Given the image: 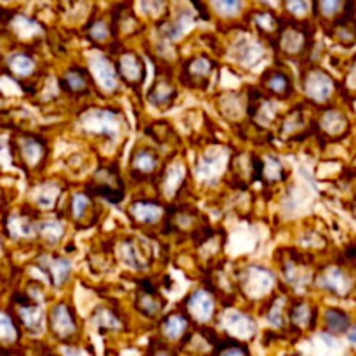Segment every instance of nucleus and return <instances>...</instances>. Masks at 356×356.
<instances>
[{"label": "nucleus", "instance_id": "nucleus-1", "mask_svg": "<svg viewBox=\"0 0 356 356\" xmlns=\"http://www.w3.org/2000/svg\"><path fill=\"white\" fill-rule=\"evenodd\" d=\"M80 127L89 134L104 136V138L117 139L120 131V113L113 110H89L80 117Z\"/></svg>", "mask_w": 356, "mask_h": 356}, {"label": "nucleus", "instance_id": "nucleus-2", "mask_svg": "<svg viewBox=\"0 0 356 356\" xmlns=\"http://www.w3.org/2000/svg\"><path fill=\"white\" fill-rule=\"evenodd\" d=\"M240 287L245 292L249 299H261L273 291L277 284V277L271 270L264 266H256L250 264L240 275Z\"/></svg>", "mask_w": 356, "mask_h": 356}, {"label": "nucleus", "instance_id": "nucleus-3", "mask_svg": "<svg viewBox=\"0 0 356 356\" xmlns=\"http://www.w3.org/2000/svg\"><path fill=\"white\" fill-rule=\"evenodd\" d=\"M334 89H336L334 79L325 70L318 68V66H312L302 75V90H305L306 97L313 103H327L332 97Z\"/></svg>", "mask_w": 356, "mask_h": 356}, {"label": "nucleus", "instance_id": "nucleus-4", "mask_svg": "<svg viewBox=\"0 0 356 356\" xmlns=\"http://www.w3.org/2000/svg\"><path fill=\"white\" fill-rule=\"evenodd\" d=\"M49 329L52 336L63 343L75 339L79 334V323H76L72 306L66 302H58L52 306L49 312Z\"/></svg>", "mask_w": 356, "mask_h": 356}, {"label": "nucleus", "instance_id": "nucleus-5", "mask_svg": "<svg viewBox=\"0 0 356 356\" xmlns=\"http://www.w3.org/2000/svg\"><path fill=\"white\" fill-rule=\"evenodd\" d=\"M90 190L104 200L120 202L124 198V183L117 167H99L90 181Z\"/></svg>", "mask_w": 356, "mask_h": 356}, {"label": "nucleus", "instance_id": "nucleus-6", "mask_svg": "<svg viewBox=\"0 0 356 356\" xmlns=\"http://www.w3.org/2000/svg\"><path fill=\"white\" fill-rule=\"evenodd\" d=\"M309 45H312V33H309L308 28L298 23L285 26L278 35V47L282 49L284 54L291 56V58L306 54Z\"/></svg>", "mask_w": 356, "mask_h": 356}, {"label": "nucleus", "instance_id": "nucleus-7", "mask_svg": "<svg viewBox=\"0 0 356 356\" xmlns=\"http://www.w3.org/2000/svg\"><path fill=\"white\" fill-rule=\"evenodd\" d=\"M315 284L323 291L330 292L339 298H346L353 287V278L339 264H330L325 270L320 271L315 278Z\"/></svg>", "mask_w": 356, "mask_h": 356}, {"label": "nucleus", "instance_id": "nucleus-8", "mask_svg": "<svg viewBox=\"0 0 356 356\" xmlns=\"http://www.w3.org/2000/svg\"><path fill=\"white\" fill-rule=\"evenodd\" d=\"M184 308H186L188 316H190L193 322L204 325V323H209L212 318H214V313H216L214 296H212L207 289H197V291H193L186 298V301H184Z\"/></svg>", "mask_w": 356, "mask_h": 356}, {"label": "nucleus", "instance_id": "nucleus-9", "mask_svg": "<svg viewBox=\"0 0 356 356\" xmlns=\"http://www.w3.org/2000/svg\"><path fill=\"white\" fill-rule=\"evenodd\" d=\"M118 256L122 263L132 270H145L152 263V249L138 238H124L118 245Z\"/></svg>", "mask_w": 356, "mask_h": 356}, {"label": "nucleus", "instance_id": "nucleus-10", "mask_svg": "<svg viewBox=\"0 0 356 356\" xmlns=\"http://www.w3.org/2000/svg\"><path fill=\"white\" fill-rule=\"evenodd\" d=\"M37 264L42 271L49 277L51 284L56 289L63 287L68 282L70 273H72V264L65 257H59L56 254H42L37 257Z\"/></svg>", "mask_w": 356, "mask_h": 356}, {"label": "nucleus", "instance_id": "nucleus-11", "mask_svg": "<svg viewBox=\"0 0 356 356\" xmlns=\"http://www.w3.org/2000/svg\"><path fill=\"white\" fill-rule=\"evenodd\" d=\"M117 73L129 86H139L146 79V65L141 56L129 51L120 54V58H118Z\"/></svg>", "mask_w": 356, "mask_h": 356}, {"label": "nucleus", "instance_id": "nucleus-12", "mask_svg": "<svg viewBox=\"0 0 356 356\" xmlns=\"http://www.w3.org/2000/svg\"><path fill=\"white\" fill-rule=\"evenodd\" d=\"M129 216L138 225L155 226L165 218V207L153 200H136L129 207Z\"/></svg>", "mask_w": 356, "mask_h": 356}, {"label": "nucleus", "instance_id": "nucleus-13", "mask_svg": "<svg viewBox=\"0 0 356 356\" xmlns=\"http://www.w3.org/2000/svg\"><path fill=\"white\" fill-rule=\"evenodd\" d=\"M134 306L141 315L148 316V318H156L165 308V299L159 294L155 287L145 285V287H139L138 292H136Z\"/></svg>", "mask_w": 356, "mask_h": 356}, {"label": "nucleus", "instance_id": "nucleus-14", "mask_svg": "<svg viewBox=\"0 0 356 356\" xmlns=\"http://www.w3.org/2000/svg\"><path fill=\"white\" fill-rule=\"evenodd\" d=\"M318 129L329 139H341L350 132V122L343 111L336 108H327L318 118Z\"/></svg>", "mask_w": 356, "mask_h": 356}, {"label": "nucleus", "instance_id": "nucleus-15", "mask_svg": "<svg viewBox=\"0 0 356 356\" xmlns=\"http://www.w3.org/2000/svg\"><path fill=\"white\" fill-rule=\"evenodd\" d=\"M159 169V155L149 148H139L131 156V174L134 179H149Z\"/></svg>", "mask_w": 356, "mask_h": 356}, {"label": "nucleus", "instance_id": "nucleus-16", "mask_svg": "<svg viewBox=\"0 0 356 356\" xmlns=\"http://www.w3.org/2000/svg\"><path fill=\"white\" fill-rule=\"evenodd\" d=\"M263 86L268 92L278 99H287L292 94V79L284 68H271L264 73Z\"/></svg>", "mask_w": 356, "mask_h": 356}, {"label": "nucleus", "instance_id": "nucleus-17", "mask_svg": "<svg viewBox=\"0 0 356 356\" xmlns=\"http://www.w3.org/2000/svg\"><path fill=\"white\" fill-rule=\"evenodd\" d=\"M90 73L96 80L97 86L103 87L104 90H115L118 86V73L117 68L111 65L110 59L104 56H96L90 59Z\"/></svg>", "mask_w": 356, "mask_h": 356}, {"label": "nucleus", "instance_id": "nucleus-18", "mask_svg": "<svg viewBox=\"0 0 356 356\" xmlns=\"http://www.w3.org/2000/svg\"><path fill=\"white\" fill-rule=\"evenodd\" d=\"M214 72V63L207 56H195L188 59L184 65V79L190 80L191 86H207V80L211 79Z\"/></svg>", "mask_w": 356, "mask_h": 356}, {"label": "nucleus", "instance_id": "nucleus-19", "mask_svg": "<svg viewBox=\"0 0 356 356\" xmlns=\"http://www.w3.org/2000/svg\"><path fill=\"white\" fill-rule=\"evenodd\" d=\"M225 329L233 339H250L256 334V322L242 312H229L225 316Z\"/></svg>", "mask_w": 356, "mask_h": 356}, {"label": "nucleus", "instance_id": "nucleus-20", "mask_svg": "<svg viewBox=\"0 0 356 356\" xmlns=\"http://www.w3.org/2000/svg\"><path fill=\"white\" fill-rule=\"evenodd\" d=\"M61 89L70 96H83L90 90V76L80 66H72L61 76Z\"/></svg>", "mask_w": 356, "mask_h": 356}, {"label": "nucleus", "instance_id": "nucleus-21", "mask_svg": "<svg viewBox=\"0 0 356 356\" xmlns=\"http://www.w3.org/2000/svg\"><path fill=\"white\" fill-rule=\"evenodd\" d=\"M226 165V153L222 149H211L202 156V160L197 165V172L202 179L214 181L221 172L225 170Z\"/></svg>", "mask_w": 356, "mask_h": 356}, {"label": "nucleus", "instance_id": "nucleus-22", "mask_svg": "<svg viewBox=\"0 0 356 356\" xmlns=\"http://www.w3.org/2000/svg\"><path fill=\"white\" fill-rule=\"evenodd\" d=\"M17 318H19L21 325L30 334H38L42 330V323H44L42 308L37 302L31 301V299L24 298L17 305Z\"/></svg>", "mask_w": 356, "mask_h": 356}, {"label": "nucleus", "instance_id": "nucleus-23", "mask_svg": "<svg viewBox=\"0 0 356 356\" xmlns=\"http://www.w3.org/2000/svg\"><path fill=\"white\" fill-rule=\"evenodd\" d=\"M287 318L292 327L299 330L312 329L316 322V309L306 301H296L289 306Z\"/></svg>", "mask_w": 356, "mask_h": 356}, {"label": "nucleus", "instance_id": "nucleus-24", "mask_svg": "<svg viewBox=\"0 0 356 356\" xmlns=\"http://www.w3.org/2000/svg\"><path fill=\"white\" fill-rule=\"evenodd\" d=\"M190 327V318L183 313H170L160 322V334L167 341H179L188 334Z\"/></svg>", "mask_w": 356, "mask_h": 356}, {"label": "nucleus", "instance_id": "nucleus-25", "mask_svg": "<svg viewBox=\"0 0 356 356\" xmlns=\"http://www.w3.org/2000/svg\"><path fill=\"white\" fill-rule=\"evenodd\" d=\"M19 153L21 159L26 165L38 167V163L44 162L45 155H47V146L42 139L33 138V136H26L21 139L19 143Z\"/></svg>", "mask_w": 356, "mask_h": 356}, {"label": "nucleus", "instance_id": "nucleus-26", "mask_svg": "<svg viewBox=\"0 0 356 356\" xmlns=\"http://www.w3.org/2000/svg\"><path fill=\"white\" fill-rule=\"evenodd\" d=\"M177 97V89L169 80H156L152 89L148 90V103L156 106L159 110H167L172 106Z\"/></svg>", "mask_w": 356, "mask_h": 356}, {"label": "nucleus", "instance_id": "nucleus-27", "mask_svg": "<svg viewBox=\"0 0 356 356\" xmlns=\"http://www.w3.org/2000/svg\"><path fill=\"white\" fill-rule=\"evenodd\" d=\"M330 37L337 44L344 47H353L356 45V19L353 16H343L337 19L330 28Z\"/></svg>", "mask_w": 356, "mask_h": 356}, {"label": "nucleus", "instance_id": "nucleus-28", "mask_svg": "<svg viewBox=\"0 0 356 356\" xmlns=\"http://www.w3.org/2000/svg\"><path fill=\"white\" fill-rule=\"evenodd\" d=\"M247 108H249L250 117H252L256 122H259V124H263L264 127L270 125L271 122H273V118L277 117V110L273 108V103H271L268 97H264L263 94L256 97L250 96V101L249 104H247Z\"/></svg>", "mask_w": 356, "mask_h": 356}, {"label": "nucleus", "instance_id": "nucleus-29", "mask_svg": "<svg viewBox=\"0 0 356 356\" xmlns=\"http://www.w3.org/2000/svg\"><path fill=\"white\" fill-rule=\"evenodd\" d=\"M285 169L282 162L275 156H264V159H256V177L266 181V183H277L284 179Z\"/></svg>", "mask_w": 356, "mask_h": 356}, {"label": "nucleus", "instance_id": "nucleus-30", "mask_svg": "<svg viewBox=\"0 0 356 356\" xmlns=\"http://www.w3.org/2000/svg\"><path fill=\"white\" fill-rule=\"evenodd\" d=\"M7 233L10 238L16 240H28L37 235V222L31 221L26 216L14 214L7 219Z\"/></svg>", "mask_w": 356, "mask_h": 356}, {"label": "nucleus", "instance_id": "nucleus-31", "mask_svg": "<svg viewBox=\"0 0 356 356\" xmlns=\"http://www.w3.org/2000/svg\"><path fill=\"white\" fill-rule=\"evenodd\" d=\"M351 325V318L346 312L339 308H329L325 312V329L327 332L334 334V336H341V334L348 332Z\"/></svg>", "mask_w": 356, "mask_h": 356}, {"label": "nucleus", "instance_id": "nucleus-32", "mask_svg": "<svg viewBox=\"0 0 356 356\" xmlns=\"http://www.w3.org/2000/svg\"><path fill=\"white\" fill-rule=\"evenodd\" d=\"M184 181V167L181 162H172L162 174V188L169 197H172L179 190L181 183Z\"/></svg>", "mask_w": 356, "mask_h": 356}, {"label": "nucleus", "instance_id": "nucleus-33", "mask_svg": "<svg viewBox=\"0 0 356 356\" xmlns=\"http://www.w3.org/2000/svg\"><path fill=\"white\" fill-rule=\"evenodd\" d=\"M37 235L42 236L49 245H56L65 235V226L58 219H42L37 222Z\"/></svg>", "mask_w": 356, "mask_h": 356}, {"label": "nucleus", "instance_id": "nucleus-34", "mask_svg": "<svg viewBox=\"0 0 356 356\" xmlns=\"http://www.w3.org/2000/svg\"><path fill=\"white\" fill-rule=\"evenodd\" d=\"M7 65L9 70L16 76H30L35 72V61L30 54H24V52H14L9 59H7Z\"/></svg>", "mask_w": 356, "mask_h": 356}, {"label": "nucleus", "instance_id": "nucleus-35", "mask_svg": "<svg viewBox=\"0 0 356 356\" xmlns=\"http://www.w3.org/2000/svg\"><path fill=\"white\" fill-rule=\"evenodd\" d=\"M94 209L92 200L87 193H75L70 200V218L73 221L80 222L89 216V212Z\"/></svg>", "mask_w": 356, "mask_h": 356}, {"label": "nucleus", "instance_id": "nucleus-36", "mask_svg": "<svg viewBox=\"0 0 356 356\" xmlns=\"http://www.w3.org/2000/svg\"><path fill=\"white\" fill-rule=\"evenodd\" d=\"M216 356H250L249 348L240 343L238 339L226 337V339H218L214 344Z\"/></svg>", "mask_w": 356, "mask_h": 356}, {"label": "nucleus", "instance_id": "nucleus-37", "mask_svg": "<svg viewBox=\"0 0 356 356\" xmlns=\"http://www.w3.org/2000/svg\"><path fill=\"white\" fill-rule=\"evenodd\" d=\"M284 275L285 280L292 285V287H301L306 282V268L301 261L298 259H287L284 263Z\"/></svg>", "mask_w": 356, "mask_h": 356}, {"label": "nucleus", "instance_id": "nucleus-38", "mask_svg": "<svg viewBox=\"0 0 356 356\" xmlns=\"http://www.w3.org/2000/svg\"><path fill=\"white\" fill-rule=\"evenodd\" d=\"M92 323L99 330H118L122 322L110 308H97L92 315Z\"/></svg>", "mask_w": 356, "mask_h": 356}, {"label": "nucleus", "instance_id": "nucleus-39", "mask_svg": "<svg viewBox=\"0 0 356 356\" xmlns=\"http://www.w3.org/2000/svg\"><path fill=\"white\" fill-rule=\"evenodd\" d=\"M236 58H238V61L243 63V65L252 66L254 63L259 61V59L263 58V49L250 40L242 42V44L236 47Z\"/></svg>", "mask_w": 356, "mask_h": 356}, {"label": "nucleus", "instance_id": "nucleus-40", "mask_svg": "<svg viewBox=\"0 0 356 356\" xmlns=\"http://www.w3.org/2000/svg\"><path fill=\"white\" fill-rule=\"evenodd\" d=\"M59 195H61V191H59V188L56 186V184H44V186H40L37 190V195H35V202H37V205L40 209H52L56 205V202H58Z\"/></svg>", "mask_w": 356, "mask_h": 356}, {"label": "nucleus", "instance_id": "nucleus-41", "mask_svg": "<svg viewBox=\"0 0 356 356\" xmlns=\"http://www.w3.org/2000/svg\"><path fill=\"white\" fill-rule=\"evenodd\" d=\"M306 125L305 122V111L301 110V106H298L296 110H292L291 113L285 117V120L282 122V136H292L296 134V132L301 131L302 127Z\"/></svg>", "mask_w": 356, "mask_h": 356}, {"label": "nucleus", "instance_id": "nucleus-42", "mask_svg": "<svg viewBox=\"0 0 356 356\" xmlns=\"http://www.w3.org/2000/svg\"><path fill=\"white\" fill-rule=\"evenodd\" d=\"M17 337H19V332L13 318L6 313H0V344H13L16 343Z\"/></svg>", "mask_w": 356, "mask_h": 356}, {"label": "nucleus", "instance_id": "nucleus-43", "mask_svg": "<svg viewBox=\"0 0 356 356\" xmlns=\"http://www.w3.org/2000/svg\"><path fill=\"white\" fill-rule=\"evenodd\" d=\"M318 7V13L325 17H334L346 9V0H318L315 3V9Z\"/></svg>", "mask_w": 356, "mask_h": 356}, {"label": "nucleus", "instance_id": "nucleus-44", "mask_svg": "<svg viewBox=\"0 0 356 356\" xmlns=\"http://www.w3.org/2000/svg\"><path fill=\"white\" fill-rule=\"evenodd\" d=\"M285 302L284 299H275L273 302H271L270 309H268L266 316H268V322L271 323V325L275 327H284L285 323Z\"/></svg>", "mask_w": 356, "mask_h": 356}, {"label": "nucleus", "instance_id": "nucleus-45", "mask_svg": "<svg viewBox=\"0 0 356 356\" xmlns=\"http://www.w3.org/2000/svg\"><path fill=\"white\" fill-rule=\"evenodd\" d=\"M108 24L104 21H94L89 28V37L94 42H104L108 38Z\"/></svg>", "mask_w": 356, "mask_h": 356}, {"label": "nucleus", "instance_id": "nucleus-46", "mask_svg": "<svg viewBox=\"0 0 356 356\" xmlns=\"http://www.w3.org/2000/svg\"><path fill=\"white\" fill-rule=\"evenodd\" d=\"M309 6H312V0H287V9L294 16H305L309 10Z\"/></svg>", "mask_w": 356, "mask_h": 356}, {"label": "nucleus", "instance_id": "nucleus-47", "mask_svg": "<svg viewBox=\"0 0 356 356\" xmlns=\"http://www.w3.org/2000/svg\"><path fill=\"white\" fill-rule=\"evenodd\" d=\"M145 356H177L174 353V350H170L169 346H165L163 343H159V341H153L148 348V353Z\"/></svg>", "mask_w": 356, "mask_h": 356}, {"label": "nucleus", "instance_id": "nucleus-48", "mask_svg": "<svg viewBox=\"0 0 356 356\" xmlns=\"http://www.w3.org/2000/svg\"><path fill=\"white\" fill-rule=\"evenodd\" d=\"M240 3H242V0H216V7L226 16L235 14L240 9Z\"/></svg>", "mask_w": 356, "mask_h": 356}, {"label": "nucleus", "instance_id": "nucleus-49", "mask_svg": "<svg viewBox=\"0 0 356 356\" xmlns=\"http://www.w3.org/2000/svg\"><path fill=\"white\" fill-rule=\"evenodd\" d=\"M348 339L356 344V325H350V329H348Z\"/></svg>", "mask_w": 356, "mask_h": 356}]
</instances>
